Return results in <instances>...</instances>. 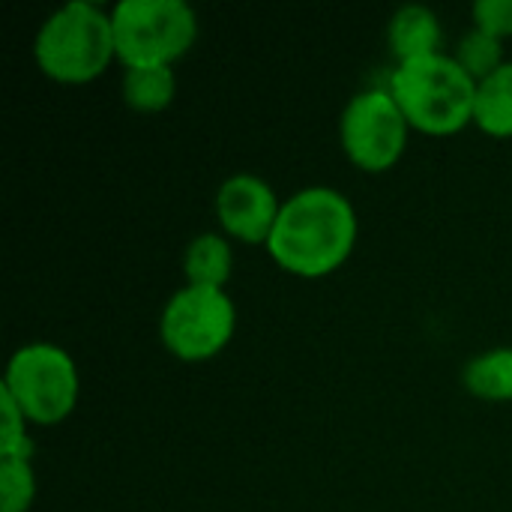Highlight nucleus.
Returning a JSON list of instances; mask_svg holds the SVG:
<instances>
[{"label":"nucleus","instance_id":"39448f33","mask_svg":"<svg viewBox=\"0 0 512 512\" xmlns=\"http://www.w3.org/2000/svg\"><path fill=\"white\" fill-rule=\"evenodd\" d=\"M36 426H57L81 396V375L72 354L54 342H27L6 360L0 384Z\"/></svg>","mask_w":512,"mask_h":512},{"label":"nucleus","instance_id":"f257e3e1","mask_svg":"<svg viewBox=\"0 0 512 512\" xmlns=\"http://www.w3.org/2000/svg\"><path fill=\"white\" fill-rule=\"evenodd\" d=\"M360 216L354 201L336 186H303L282 201L267 240L270 258L291 276L321 279L336 273L354 252Z\"/></svg>","mask_w":512,"mask_h":512},{"label":"nucleus","instance_id":"7ed1b4c3","mask_svg":"<svg viewBox=\"0 0 512 512\" xmlns=\"http://www.w3.org/2000/svg\"><path fill=\"white\" fill-rule=\"evenodd\" d=\"M387 87L411 129L426 135H453L474 123L477 81L447 51L396 63Z\"/></svg>","mask_w":512,"mask_h":512},{"label":"nucleus","instance_id":"2eb2a0df","mask_svg":"<svg viewBox=\"0 0 512 512\" xmlns=\"http://www.w3.org/2000/svg\"><path fill=\"white\" fill-rule=\"evenodd\" d=\"M33 501H36L33 462L0 456V512H30Z\"/></svg>","mask_w":512,"mask_h":512},{"label":"nucleus","instance_id":"f8f14e48","mask_svg":"<svg viewBox=\"0 0 512 512\" xmlns=\"http://www.w3.org/2000/svg\"><path fill=\"white\" fill-rule=\"evenodd\" d=\"M474 126L492 138H512V60L477 84Z\"/></svg>","mask_w":512,"mask_h":512},{"label":"nucleus","instance_id":"4468645a","mask_svg":"<svg viewBox=\"0 0 512 512\" xmlns=\"http://www.w3.org/2000/svg\"><path fill=\"white\" fill-rule=\"evenodd\" d=\"M453 57H456V63H459L477 84H480L483 78H489L492 72H498V69L507 63V57H504V39H498V36H492V33H486V30H480V27H471V30L459 39Z\"/></svg>","mask_w":512,"mask_h":512},{"label":"nucleus","instance_id":"423d86ee","mask_svg":"<svg viewBox=\"0 0 512 512\" xmlns=\"http://www.w3.org/2000/svg\"><path fill=\"white\" fill-rule=\"evenodd\" d=\"M237 330V306L225 288L183 285L159 315L162 345L183 363L213 360L228 348Z\"/></svg>","mask_w":512,"mask_h":512},{"label":"nucleus","instance_id":"f3484780","mask_svg":"<svg viewBox=\"0 0 512 512\" xmlns=\"http://www.w3.org/2000/svg\"><path fill=\"white\" fill-rule=\"evenodd\" d=\"M471 18H474V27L498 39L512 36V0H477L471 6Z\"/></svg>","mask_w":512,"mask_h":512},{"label":"nucleus","instance_id":"9d476101","mask_svg":"<svg viewBox=\"0 0 512 512\" xmlns=\"http://www.w3.org/2000/svg\"><path fill=\"white\" fill-rule=\"evenodd\" d=\"M234 273V246L222 231H204L186 243L183 276L189 285L225 288Z\"/></svg>","mask_w":512,"mask_h":512},{"label":"nucleus","instance_id":"dca6fc26","mask_svg":"<svg viewBox=\"0 0 512 512\" xmlns=\"http://www.w3.org/2000/svg\"><path fill=\"white\" fill-rule=\"evenodd\" d=\"M0 456L12 459H33V438L27 432V417L18 402L0 387Z\"/></svg>","mask_w":512,"mask_h":512},{"label":"nucleus","instance_id":"ddd939ff","mask_svg":"<svg viewBox=\"0 0 512 512\" xmlns=\"http://www.w3.org/2000/svg\"><path fill=\"white\" fill-rule=\"evenodd\" d=\"M465 390L486 402H512V348H489L474 354L462 372Z\"/></svg>","mask_w":512,"mask_h":512},{"label":"nucleus","instance_id":"0eeeda50","mask_svg":"<svg viewBox=\"0 0 512 512\" xmlns=\"http://www.w3.org/2000/svg\"><path fill=\"white\" fill-rule=\"evenodd\" d=\"M411 123L390 87H366L354 93L339 117V141L345 156L369 174L390 171L408 150Z\"/></svg>","mask_w":512,"mask_h":512},{"label":"nucleus","instance_id":"9b49d317","mask_svg":"<svg viewBox=\"0 0 512 512\" xmlns=\"http://www.w3.org/2000/svg\"><path fill=\"white\" fill-rule=\"evenodd\" d=\"M120 93H123V102L138 114L165 111L177 96L174 66H126Z\"/></svg>","mask_w":512,"mask_h":512},{"label":"nucleus","instance_id":"f03ea898","mask_svg":"<svg viewBox=\"0 0 512 512\" xmlns=\"http://www.w3.org/2000/svg\"><path fill=\"white\" fill-rule=\"evenodd\" d=\"M33 60L45 78L87 84L117 60L111 9L93 0L60 3L33 36Z\"/></svg>","mask_w":512,"mask_h":512},{"label":"nucleus","instance_id":"20e7f679","mask_svg":"<svg viewBox=\"0 0 512 512\" xmlns=\"http://www.w3.org/2000/svg\"><path fill=\"white\" fill-rule=\"evenodd\" d=\"M111 24L123 69L174 66L198 39V12L186 0H120Z\"/></svg>","mask_w":512,"mask_h":512},{"label":"nucleus","instance_id":"1a4fd4ad","mask_svg":"<svg viewBox=\"0 0 512 512\" xmlns=\"http://www.w3.org/2000/svg\"><path fill=\"white\" fill-rule=\"evenodd\" d=\"M387 42L396 57V63L417 60L426 54L444 51V27L432 6L423 3H405L393 12L387 24Z\"/></svg>","mask_w":512,"mask_h":512},{"label":"nucleus","instance_id":"6e6552de","mask_svg":"<svg viewBox=\"0 0 512 512\" xmlns=\"http://www.w3.org/2000/svg\"><path fill=\"white\" fill-rule=\"evenodd\" d=\"M213 207H216V219L225 237L240 240L246 246H267L276 228L282 201L261 174L237 171L222 180V186L216 189Z\"/></svg>","mask_w":512,"mask_h":512}]
</instances>
